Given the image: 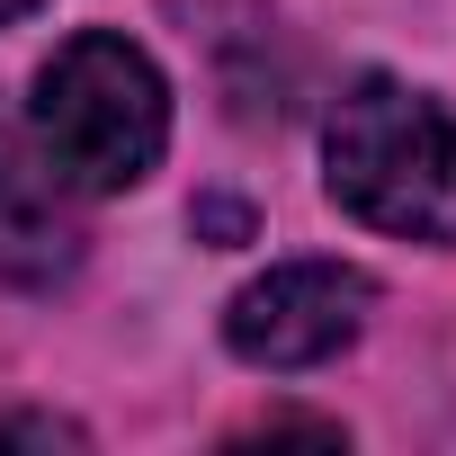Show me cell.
I'll list each match as a JSON object with an SVG mask.
<instances>
[{
    "label": "cell",
    "mask_w": 456,
    "mask_h": 456,
    "mask_svg": "<svg viewBox=\"0 0 456 456\" xmlns=\"http://www.w3.org/2000/svg\"><path fill=\"white\" fill-rule=\"evenodd\" d=\"M322 179L376 233L456 242V117L411 81H349V99L322 126Z\"/></svg>",
    "instance_id": "cell-1"
},
{
    "label": "cell",
    "mask_w": 456,
    "mask_h": 456,
    "mask_svg": "<svg viewBox=\"0 0 456 456\" xmlns=\"http://www.w3.org/2000/svg\"><path fill=\"white\" fill-rule=\"evenodd\" d=\"M28 134L45 143V161H54L81 197H117V188H143V179L161 170L170 90H161V72H152L143 45L90 28V37L54 45V63L37 72Z\"/></svg>",
    "instance_id": "cell-2"
},
{
    "label": "cell",
    "mask_w": 456,
    "mask_h": 456,
    "mask_svg": "<svg viewBox=\"0 0 456 456\" xmlns=\"http://www.w3.org/2000/svg\"><path fill=\"white\" fill-rule=\"evenodd\" d=\"M367 305L376 287L340 260H287L269 278H251L224 314V340H233L242 367H269V376H296V367H322L340 358L358 331H367Z\"/></svg>",
    "instance_id": "cell-3"
},
{
    "label": "cell",
    "mask_w": 456,
    "mask_h": 456,
    "mask_svg": "<svg viewBox=\"0 0 456 456\" xmlns=\"http://www.w3.org/2000/svg\"><path fill=\"white\" fill-rule=\"evenodd\" d=\"M81 188L45 161L28 126L0 117V278L10 287H54L81 269Z\"/></svg>",
    "instance_id": "cell-4"
},
{
    "label": "cell",
    "mask_w": 456,
    "mask_h": 456,
    "mask_svg": "<svg viewBox=\"0 0 456 456\" xmlns=\"http://www.w3.org/2000/svg\"><path fill=\"white\" fill-rule=\"evenodd\" d=\"M0 447H90V429L54 411H0Z\"/></svg>",
    "instance_id": "cell-5"
},
{
    "label": "cell",
    "mask_w": 456,
    "mask_h": 456,
    "mask_svg": "<svg viewBox=\"0 0 456 456\" xmlns=\"http://www.w3.org/2000/svg\"><path fill=\"white\" fill-rule=\"evenodd\" d=\"M37 10V0H0V28H10V19H28Z\"/></svg>",
    "instance_id": "cell-6"
}]
</instances>
